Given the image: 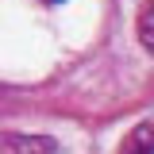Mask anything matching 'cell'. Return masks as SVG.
I'll use <instances>...</instances> for the list:
<instances>
[{"instance_id":"obj_1","label":"cell","mask_w":154,"mask_h":154,"mask_svg":"<svg viewBox=\"0 0 154 154\" xmlns=\"http://www.w3.org/2000/svg\"><path fill=\"white\" fill-rule=\"evenodd\" d=\"M0 154H54V143L46 135H16L8 131L0 143Z\"/></svg>"},{"instance_id":"obj_2","label":"cell","mask_w":154,"mask_h":154,"mask_svg":"<svg viewBox=\"0 0 154 154\" xmlns=\"http://www.w3.org/2000/svg\"><path fill=\"white\" fill-rule=\"evenodd\" d=\"M119 154H154V116L143 119V123H135L131 131H127Z\"/></svg>"},{"instance_id":"obj_3","label":"cell","mask_w":154,"mask_h":154,"mask_svg":"<svg viewBox=\"0 0 154 154\" xmlns=\"http://www.w3.org/2000/svg\"><path fill=\"white\" fill-rule=\"evenodd\" d=\"M139 38H143L146 50H154V0H146L143 12H139Z\"/></svg>"},{"instance_id":"obj_4","label":"cell","mask_w":154,"mask_h":154,"mask_svg":"<svg viewBox=\"0 0 154 154\" xmlns=\"http://www.w3.org/2000/svg\"><path fill=\"white\" fill-rule=\"evenodd\" d=\"M42 4H58V0H42Z\"/></svg>"}]
</instances>
